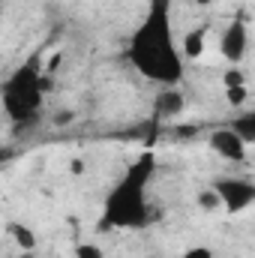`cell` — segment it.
<instances>
[{
    "label": "cell",
    "instance_id": "6da1fadb",
    "mask_svg": "<svg viewBox=\"0 0 255 258\" xmlns=\"http://www.w3.org/2000/svg\"><path fill=\"white\" fill-rule=\"evenodd\" d=\"M171 9H174V0H150L141 24L132 30L126 45L129 66L141 78L159 87H177L186 72V60L180 57L177 39H174Z\"/></svg>",
    "mask_w": 255,
    "mask_h": 258
},
{
    "label": "cell",
    "instance_id": "7a4b0ae2",
    "mask_svg": "<svg viewBox=\"0 0 255 258\" xmlns=\"http://www.w3.org/2000/svg\"><path fill=\"white\" fill-rule=\"evenodd\" d=\"M153 174H156V156L150 150H144L135 162H129L126 171L117 177V183L102 201L99 231H138L150 222L153 210L147 201V189Z\"/></svg>",
    "mask_w": 255,
    "mask_h": 258
},
{
    "label": "cell",
    "instance_id": "3957f363",
    "mask_svg": "<svg viewBox=\"0 0 255 258\" xmlns=\"http://www.w3.org/2000/svg\"><path fill=\"white\" fill-rule=\"evenodd\" d=\"M0 105L3 114L15 126H33L45 108V78H42V57L30 54L18 63L6 81L0 84Z\"/></svg>",
    "mask_w": 255,
    "mask_h": 258
},
{
    "label": "cell",
    "instance_id": "277c9868",
    "mask_svg": "<svg viewBox=\"0 0 255 258\" xmlns=\"http://www.w3.org/2000/svg\"><path fill=\"white\" fill-rule=\"evenodd\" d=\"M210 189L219 198V207L228 213H243L255 201V183L249 177H219L210 183Z\"/></svg>",
    "mask_w": 255,
    "mask_h": 258
},
{
    "label": "cell",
    "instance_id": "5b68a950",
    "mask_svg": "<svg viewBox=\"0 0 255 258\" xmlns=\"http://www.w3.org/2000/svg\"><path fill=\"white\" fill-rule=\"evenodd\" d=\"M246 48H249V27H246L243 18H234L219 36V54L231 66H237L246 57Z\"/></svg>",
    "mask_w": 255,
    "mask_h": 258
},
{
    "label": "cell",
    "instance_id": "8992f818",
    "mask_svg": "<svg viewBox=\"0 0 255 258\" xmlns=\"http://www.w3.org/2000/svg\"><path fill=\"white\" fill-rule=\"evenodd\" d=\"M207 144L210 150L219 156V159H228V162H246V153H249V144H243L228 126H219L207 135Z\"/></svg>",
    "mask_w": 255,
    "mask_h": 258
},
{
    "label": "cell",
    "instance_id": "52a82bcc",
    "mask_svg": "<svg viewBox=\"0 0 255 258\" xmlns=\"http://www.w3.org/2000/svg\"><path fill=\"white\" fill-rule=\"evenodd\" d=\"M183 105H186V99H183V93H180L177 87H159V96H156V117L171 120V117L183 114Z\"/></svg>",
    "mask_w": 255,
    "mask_h": 258
},
{
    "label": "cell",
    "instance_id": "ba28073f",
    "mask_svg": "<svg viewBox=\"0 0 255 258\" xmlns=\"http://www.w3.org/2000/svg\"><path fill=\"white\" fill-rule=\"evenodd\" d=\"M228 129H231V132H234L243 144H255V111H252V108H246L243 114L231 117Z\"/></svg>",
    "mask_w": 255,
    "mask_h": 258
},
{
    "label": "cell",
    "instance_id": "9c48e42d",
    "mask_svg": "<svg viewBox=\"0 0 255 258\" xmlns=\"http://www.w3.org/2000/svg\"><path fill=\"white\" fill-rule=\"evenodd\" d=\"M6 234L18 243V249H33V246H36V234H33L24 222H9V225H6Z\"/></svg>",
    "mask_w": 255,
    "mask_h": 258
},
{
    "label": "cell",
    "instance_id": "30bf717a",
    "mask_svg": "<svg viewBox=\"0 0 255 258\" xmlns=\"http://www.w3.org/2000/svg\"><path fill=\"white\" fill-rule=\"evenodd\" d=\"M204 54V30L198 27V30H192L183 36V51H180V57L183 60H195V57H201Z\"/></svg>",
    "mask_w": 255,
    "mask_h": 258
},
{
    "label": "cell",
    "instance_id": "8fae6325",
    "mask_svg": "<svg viewBox=\"0 0 255 258\" xmlns=\"http://www.w3.org/2000/svg\"><path fill=\"white\" fill-rule=\"evenodd\" d=\"M72 252H75V258H105L99 243H75Z\"/></svg>",
    "mask_w": 255,
    "mask_h": 258
},
{
    "label": "cell",
    "instance_id": "7c38bea8",
    "mask_svg": "<svg viewBox=\"0 0 255 258\" xmlns=\"http://www.w3.org/2000/svg\"><path fill=\"white\" fill-rule=\"evenodd\" d=\"M222 84H225V90H228V87H246V75H243L237 66H231V69L222 75Z\"/></svg>",
    "mask_w": 255,
    "mask_h": 258
},
{
    "label": "cell",
    "instance_id": "4fadbf2b",
    "mask_svg": "<svg viewBox=\"0 0 255 258\" xmlns=\"http://www.w3.org/2000/svg\"><path fill=\"white\" fill-rule=\"evenodd\" d=\"M198 207H201V210H216V207H219L216 192H213V189H201V192H198Z\"/></svg>",
    "mask_w": 255,
    "mask_h": 258
},
{
    "label": "cell",
    "instance_id": "5bb4252c",
    "mask_svg": "<svg viewBox=\"0 0 255 258\" xmlns=\"http://www.w3.org/2000/svg\"><path fill=\"white\" fill-rule=\"evenodd\" d=\"M180 258H216V255H213V249H210V246H189Z\"/></svg>",
    "mask_w": 255,
    "mask_h": 258
},
{
    "label": "cell",
    "instance_id": "9a60e30c",
    "mask_svg": "<svg viewBox=\"0 0 255 258\" xmlns=\"http://www.w3.org/2000/svg\"><path fill=\"white\" fill-rule=\"evenodd\" d=\"M246 99V87H228V102H243Z\"/></svg>",
    "mask_w": 255,
    "mask_h": 258
},
{
    "label": "cell",
    "instance_id": "2e32d148",
    "mask_svg": "<svg viewBox=\"0 0 255 258\" xmlns=\"http://www.w3.org/2000/svg\"><path fill=\"white\" fill-rule=\"evenodd\" d=\"M192 3H198V6H210L213 0H192Z\"/></svg>",
    "mask_w": 255,
    "mask_h": 258
}]
</instances>
